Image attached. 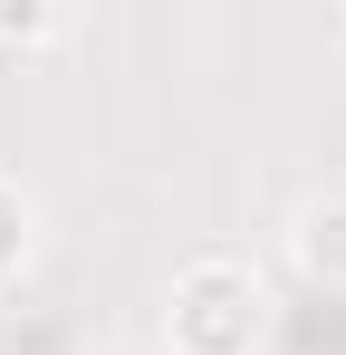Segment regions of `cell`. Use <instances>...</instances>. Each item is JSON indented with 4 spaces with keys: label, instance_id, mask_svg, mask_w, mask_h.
<instances>
[{
    "label": "cell",
    "instance_id": "4",
    "mask_svg": "<svg viewBox=\"0 0 346 355\" xmlns=\"http://www.w3.org/2000/svg\"><path fill=\"white\" fill-rule=\"evenodd\" d=\"M0 39L29 49V39H58V10H0Z\"/></svg>",
    "mask_w": 346,
    "mask_h": 355
},
{
    "label": "cell",
    "instance_id": "3",
    "mask_svg": "<svg viewBox=\"0 0 346 355\" xmlns=\"http://www.w3.org/2000/svg\"><path fill=\"white\" fill-rule=\"evenodd\" d=\"M19 259H29V202H19V192L0 182V279H10Z\"/></svg>",
    "mask_w": 346,
    "mask_h": 355
},
{
    "label": "cell",
    "instance_id": "2",
    "mask_svg": "<svg viewBox=\"0 0 346 355\" xmlns=\"http://www.w3.org/2000/svg\"><path fill=\"white\" fill-rule=\"evenodd\" d=\"M298 250H308L318 279H337V288H346V211H318V221L298 231Z\"/></svg>",
    "mask_w": 346,
    "mask_h": 355
},
{
    "label": "cell",
    "instance_id": "5",
    "mask_svg": "<svg viewBox=\"0 0 346 355\" xmlns=\"http://www.w3.org/2000/svg\"><path fill=\"white\" fill-rule=\"evenodd\" d=\"M337 39H346V19H337Z\"/></svg>",
    "mask_w": 346,
    "mask_h": 355
},
{
    "label": "cell",
    "instance_id": "1",
    "mask_svg": "<svg viewBox=\"0 0 346 355\" xmlns=\"http://www.w3.org/2000/svg\"><path fill=\"white\" fill-rule=\"evenodd\" d=\"M173 355H260L270 336V288L240 259H192L173 279Z\"/></svg>",
    "mask_w": 346,
    "mask_h": 355
}]
</instances>
